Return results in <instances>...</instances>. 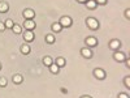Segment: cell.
<instances>
[{"label": "cell", "mask_w": 130, "mask_h": 98, "mask_svg": "<svg viewBox=\"0 0 130 98\" xmlns=\"http://www.w3.org/2000/svg\"><path fill=\"white\" fill-rule=\"evenodd\" d=\"M4 30H5V25H4V22L0 21V31H4Z\"/></svg>", "instance_id": "24"}, {"label": "cell", "mask_w": 130, "mask_h": 98, "mask_svg": "<svg viewBox=\"0 0 130 98\" xmlns=\"http://www.w3.org/2000/svg\"><path fill=\"white\" fill-rule=\"evenodd\" d=\"M86 25H87L89 29H91V30H96L99 28V22H98V20L94 18V17H89L86 20Z\"/></svg>", "instance_id": "1"}, {"label": "cell", "mask_w": 130, "mask_h": 98, "mask_svg": "<svg viewBox=\"0 0 130 98\" xmlns=\"http://www.w3.org/2000/svg\"><path fill=\"white\" fill-rule=\"evenodd\" d=\"M51 28H52V30L55 31V33H60V31H61V29H62V26H61V25H60L59 22H55V24H52V26H51Z\"/></svg>", "instance_id": "17"}, {"label": "cell", "mask_w": 130, "mask_h": 98, "mask_svg": "<svg viewBox=\"0 0 130 98\" xmlns=\"http://www.w3.org/2000/svg\"><path fill=\"white\" fill-rule=\"evenodd\" d=\"M126 60V59H125ZM126 67H130V60H126Z\"/></svg>", "instance_id": "28"}, {"label": "cell", "mask_w": 130, "mask_h": 98, "mask_svg": "<svg viewBox=\"0 0 130 98\" xmlns=\"http://www.w3.org/2000/svg\"><path fill=\"white\" fill-rule=\"evenodd\" d=\"M95 3H96V4H105L107 0H95Z\"/></svg>", "instance_id": "25"}, {"label": "cell", "mask_w": 130, "mask_h": 98, "mask_svg": "<svg viewBox=\"0 0 130 98\" xmlns=\"http://www.w3.org/2000/svg\"><path fill=\"white\" fill-rule=\"evenodd\" d=\"M77 2H78V3H86L87 0H77Z\"/></svg>", "instance_id": "29"}, {"label": "cell", "mask_w": 130, "mask_h": 98, "mask_svg": "<svg viewBox=\"0 0 130 98\" xmlns=\"http://www.w3.org/2000/svg\"><path fill=\"white\" fill-rule=\"evenodd\" d=\"M120 45H121V43H120V41H118V39H112L109 42V47L112 50H117L118 47H120Z\"/></svg>", "instance_id": "10"}, {"label": "cell", "mask_w": 130, "mask_h": 98, "mask_svg": "<svg viewBox=\"0 0 130 98\" xmlns=\"http://www.w3.org/2000/svg\"><path fill=\"white\" fill-rule=\"evenodd\" d=\"M9 10V5L5 2H0V13H5Z\"/></svg>", "instance_id": "11"}, {"label": "cell", "mask_w": 130, "mask_h": 98, "mask_svg": "<svg viewBox=\"0 0 130 98\" xmlns=\"http://www.w3.org/2000/svg\"><path fill=\"white\" fill-rule=\"evenodd\" d=\"M12 30H13V33H16V34H21V31H22L21 26H20V25H17V24L12 26Z\"/></svg>", "instance_id": "20"}, {"label": "cell", "mask_w": 130, "mask_h": 98, "mask_svg": "<svg viewBox=\"0 0 130 98\" xmlns=\"http://www.w3.org/2000/svg\"><path fill=\"white\" fill-rule=\"evenodd\" d=\"M30 51H31V48H30V46H29V45H26V43L21 46V52H22L24 55H29Z\"/></svg>", "instance_id": "12"}, {"label": "cell", "mask_w": 130, "mask_h": 98, "mask_svg": "<svg viewBox=\"0 0 130 98\" xmlns=\"http://www.w3.org/2000/svg\"><path fill=\"white\" fill-rule=\"evenodd\" d=\"M85 42H86V46L87 47H95L98 45V39L95 37H87L85 39Z\"/></svg>", "instance_id": "4"}, {"label": "cell", "mask_w": 130, "mask_h": 98, "mask_svg": "<svg viewBox=\"0 0 130 98\" xmlns=\"http://www.w3.org/2000/svg\"><path fill=\"white\" fill-rule=\"evenodd\" d=\"M125 16H126V18L130 17V9H126V10H125Z\"/></svg>", "instance_id": "27"}, {"label": "cell", "mask_w": 130, "mask_h": 98, "mask_svg": "<svg viewBox=\"0 0 130 98\" xmlns=\"http://www.w3.org/2000/svg\"><path fill=\"white\" fill-rule=\"evenodd\" d=\"M48 68H50L51 73H53V75H57V73H59V69H60V67H57V65H56L55 63H52Z\"/></svg>", "instance_id": "13"}, {"label": "cell", "mask_w": 130, "mask_h": 98, "mask_svg": "<svg viewBox=\"0 0 130 98\" xmlns=\"http://www.w3.org/2000/svg\"><path fill=\"white\" fill-rule=\"evenodd\" d=\"M0 69H2V63H0Z\"/></svg>", "instance_id": "31"}, {"label": "cell", "mask_w": 130, "mask_h": 98, "mask_svg": "<svg viewBox=\"0 0 130 98\" xmlns=\"http://www.w3.org/2000/svg\"><path fill=\"white\" fill-rule=\"evenodd\" d=\"M13 82L14 84H21V82H22V76H21V75H14L13 76Z\"/></svg>", "instance_id": "18"}, {"label": "cell", "mask_w": 130, "mask_h": 98, "mask_svg": "<svg viewBox=\"0 0 130 98\" xmlns=\"http://www.w3.org/2000/svg\"><path fill=\"white\" fill-rule=\"evenodd\" d=\"M62 28H69V26H72V24H73V21H72V18L69 17V16H62L61 18H60V22H59Z\"/></svg>", "instance_id": "2"}, {"label": "cell", "mask_w": 130, "mask_h": 98, "mask_svg": "<svg viewBox=\"0 0 130 98\" xmlns=\"http://www.w3.org/2000/svg\"><path fill=\"white\" fill-rule=\"evenodd\" d=\"M53 63V60H52V58L51 56H44V58H43V64H44L46 65V67H50V65Z\"/></svg>", "instance_id": "16"}, {"label": "cell", "mask_w": 130, "mask_h": 98, "mask_svg": "<svg viewBox=\"0 0 130 98\" xmlns=\"http://www.w3.org/2000/svg\"><path fill=\"white\" fill-rule=\"evenodd\" d=\"M7 84H8V80L5 77H0V86H2V88H5Z\"/></svg>", "instance_id": "22"}, {"label": "cell", "mask_w": 130, "mask_h": 98, "mask_svg": "<svg viewBox=\"0 0 130 98\" xmlns=\"http://www.w3.org/2000/svg\"><path fill=\"white\" fill-rule=\"evenodd\" d=\"M46 42H47V43H50V45L55 43V37H53L52 34H47V35H46Z\"/></svg>", "instance_id": "19"}, {"label": "cell", "mask_w": 130, "mask_h": 98, "mask_svg": "<svg viewBox=\"0 0 130 98\" xmlns=\"http://www.w3.org/2000/svg\"><path fill=\"white\" fill-rule=\"evenodd\" d=\"M94 76L99 80H103V79H105V72L102 68H95L94 69Z\"/></svg>", "instance_id": "3"}, {"label": "cell", "mask_w": 130, "mask_h": 98, "mask_svg": "<svg viewBox=\"0 0 130 98\" xmlns=\"http://www.w3.org/2000/svg\"><path fill=\"white\" fill-rule=\"evenodd\" d=\"M4 25H5V28H8V29H12V26L14 25V22L12 20H7L5 22H4Z\"/></svg>", "instance_id": "21"}, {"label": "cell", "mask_w": 130, "mask_h": 98, "mask_svg": "<svg viewBox=\"0 0 130 98\" xmlns=\"http://www.w3.org/2000/svg\"><path fill=\"white\" fill-rule=\"evenodd\" d=\"M86 5H87V8L89 9H91V10H94L95 8H96V3H95V0H87V2H86Z\"/></svg>", "instance_id": "15"}, {"label": "cell", "mask_w": 130, "mask_h": 98, "mask_svg": "<svg viewBox=\"0 0 130 98\" xmlns=\"http://www.w3.org/2000/svg\"><path fill=\"white\" fill-rule=\"evenodd\" d=\"M81 98H91V97H90V95H82Z\"/></svg>", "instance_id": "30"}, {"label": "cell", "mask_w": 130, "mask_h": 98, "mask_svg": "<svg viewBox=\"0 0 130 98\" xmlns=\"http://www.w3.org/2000/svg\"><path fill=\"white\" fill-rule=\"evenodd\" d=\"M22 15H24L25 20H34L35 12H34V10H32V9H25Z\"/></svg>", "instance_id": "6"}, {"label": "cell", "mask_w": 130, "mask_h": 98, "mask_svg": "<svg viewBox=\"0 0 130 98\" xmlns=\"http://www.w3.org/2000/svg\"><path fill=\"white\" fill-rule=\"evenodd\" d=\"M118 98H129V95H127V94H125V93H121L120 95H118Z\"/></svg>", "instance_id": "26"}, {"label": "cell", "mask_w": 130, "mask_h": 98, "mask_svg": "<svg viewBox=\"0 0 130 98\" xmlns=\"http://www.w3.org/2000/svg\"><path fill=\"white\" fill-rule=\"evenodd\" d=\"M81 54H82L83 58H87V59L92 58V51L90 50V47H83V48L81 50Z\"/></svg>", "instance_id": "8"}, {"label": "cell", "mask_w": 130, "mask_h": 98, "mask_svg": "<svg viewBox=\"0 0 130 98\" xmlns=\"http://www.w3.org/2000/svg\"><path fill=\"white\" fill-rule=\"evenodd\" d=\"M24 28L26 30H34L35 28V21L34 20H25L24 21Z\"/></svg>", "instance_id": "5"}, {"label": "cell", "mask_w": 130, "mask_h": 98, "mask_svg": "<svg viewBox=\"0 0 130 98\" xmlns=\"http://www.w3.org/2000/svg\"><path fill=\"white\" fill-rule=\"evenodd\" d=\"M53 63H55V64L57 65V67H64V65L67 64L65 59H64V58H61V56H60V58H57V59H56L55 62H53Z\"/></svg>", "instance_id": "14"}, {"label": "cell", "mask_w": 130, "mask_h": 98, "mask_svg": "<svg viewBox=\"0 0 130 98\" xmlns=\"http://www.w3.org/2000/svg\"><path fill=\"white\" fill-rule=\"evenodd\" d=\"M113 58H115L116 62H120V63L121 62H125V55H124V52H121V51H116Z\"/></svg>", "instance_id": "9"}, {"label": "cell", "mask_w": 130, "mask_h": 98, "mask_svg": "<svg viewBox=\"0 0 130 98\" xmlns=\"http://www.w3.org/2000/svg\"><path fill=\"white\" fill-rule=\"evenodd\" d=\"M124 81H125V86L129 89L130 88V76H126V77L124 79Z\"/></svg>", "instance_id": "23"}, {"label": "cell", "mask_w": 130, "mask_h": 98, "mask_svg": "<svg viewBox=\"0 0 130 98\" xmlns=\"http://www.w3.org/2000/svg\"><path fill=\"white\" fill-rule=\"evenodd\" d=\"M24 39L26 42H32L34 41V33H32V30H26L24 33Z\"/></svg>", "instance_id": "7"}]
</instances>
